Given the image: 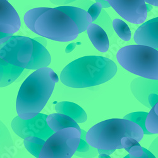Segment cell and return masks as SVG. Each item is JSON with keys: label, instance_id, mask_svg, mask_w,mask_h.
Segmentation results:
<instances>
[{"label": "cell", "instance_id": "5b68a950", "mask_svg": "<svg viewBox=\"0 0 158 158\" xmlns=\"http://www.w3.org/2000/svg\"><path fill=\"white\" fill-rule=\"evenodd\" d=\"M34 32L59 42L71 41L78 35V29L74 22L56 8H50L36 20Z\"/></svg>", "mask_w": 158, "mask_h": 158}, {"label": "cell", "instance_id": "ac0fdd59", "mask_svg": "<svg viewBox=\"0 0 158 158\" xmlns=\"http://www.w3.org/2000/svg\"><path fill=\"white\" fill-rule=\"evenodd\" d=\"M25 69L10 64L0 58V87H4L14 82Z\"/></svg>", "mask_w": 158, "mask_h": 158}, {"label": "cell", "instance_id": "9c48e42d", "mask_svg": "<svg viewBox=\"0 0 158 158\" xmlns=\"http://www.w3.org/2000/svg\"><path fill=\"white\" fill-rule=\"evenodd\" d=\"M125 20L134 24L146 21L148 12L144 0H103Z\"/></svg>", "mask_w": 158, "mask_h": 158}, {"label": "cell", "instance_id": "9a60e30c", "mask_svg": "<svg viewBox=\"0 0 158 158\" xmlns=\"http://www.w3.org/2000/svg\"><path fill=\"white\" fill-rule=\"evenodd\" d=\"M87 30L90 40L98 51L105 52L109 49L110 42L108 35L100 25L92 23Z\"/></svg>", "mask_w": 158, "mask_h": 158}, {"label": "cell", "instance_id": "4dcf8cb0", "mask_svg": "<svg viewBox=\"0 0 158 158\" xmlns=\"http://www.w3.org/2000/svg\"><path fill=\"white\" fill-rule=\"evenodd\" d=\"M145 3H147L150 5H153L157 6H158V0H144Z\"/></svg>", "mask_w": 158, "mask_h": 158}, {"label": "cell", "instance_id": "8992f818", "mask_svg": "<svg viewBox=\"0 0 158 158\" xmlns=\"http://www.w3.org/2000/svg\"><path fill=\"white\" fill-rule=\"evenodd\" d=\"M81 131L67 128L54 133L48 138L38 158H71L78 146Z\"/></svg>", "mask_w": 158, "mask_h": 158}, {"label": "cell", "instance_id": "e575fe53", "mask_svg": "<svg viewBox=\"0 0 158 158\" xmlns=\"http://www.w3.org/2000/svg\"><path fill=\"white\" fill-rule=\"evenodd\" d=\"M11 35H13V34H5V33H3V32H0V39H3V38H4V37H6L11 36Z\"/></svg>", "mask_w": 158, "mask_h": 158}, {"label": "cell", "instance_id": "1f68e13d", "mask_svg": "<svg viewBox=\"0 0 158 158\" xmlns=\"http://www.w3.org/2000/svg\"><path fill=\"white\" fill-rule=\"evenodd\" d=\"M96 1L98 2V3H100L101 5H102V8H108L110 7V5L106 2L105 1H103V0H96Z\"/></svg>", "mask_w": 158, "mask_h": 158}, {"label": "cell", "instance_id": "44dd1931", "mask_svg": "<svg viewBox=\"0 0 158 158\" xmlns=\"http://www.w3.org/2000/svg\"><path fill=\"white\" fill-rule=\"evenodd\" d=\"M145 127L148 131L151 134L158 133V104H156L152 108L151 111L148 114Z\"/></svg>", "mask_w": 158, "mask_h": 158}, {"label": "cell", "instance_id": "74e56055", "mask_svg": "<svg viewBox=\"0 0 158 158\" xmlns=\"http://www.w3.org/2000/svg\"><path fill=\"white\" fill-rule=\"evenodd\" d=\"M123 158H130V157H129V155L128 154L127 156H125V157H124Z\"/></svg>", "mask_w": 158, "mask_h": 158}, {"label": "cell", "instance_id": "ba28073f", "mask_svg": "<svg viewBox=\"0 0 158 158\" xmlns=\"http://www.w3.org/2000/svg\"><path fill=\"white\" fill-rule=\"evenodd\" d=\"M47 116L46 114L39 113L27 120L17 116L11 122V128L14 132L23 139L27 137H36L46 140L55 133L47 125Z\"/></svg>", "mask_w": 158, "mask_h": 158}, {"label": "cell", "instance_id": "d4e9b609", "mask_svg": "<svg viewBox=\"0 0 158 158\" xmlns=\"http://www.w3.org/2000/svg\"><path fill=\"white\" fill-rule=\"evenodd\" d=\"M102 5L100 3H94L93 5H91L89 9L87 10V13L90 15L92 18V20L95 22L98 18L99 17L102 11Z\"/></svg>", "mask_w": 158, "mask_h": 158}, {"label": "cell", "instance_id": "6da1fadb", "mask_svg": "<svg viewBox=\"0 0 158 158\" xmlns=\"http://www.w3.org/2000/svg\"><path fill=\"white\" fill-rule=\"evenodd\" d=\"M58 81L57 74L48 67L37 70L31 73L19 91L16 103L18 116L27 120L40 113Z\"/></svg>", "mask_w": 158, "mask_h": 158}, {"label": "cell", "instance_id": "f1b7e54d", "mask_svg": "<svg viewBox=\"0 0 158 158\" xmlns=\"http://www.w3.org/2000/svg\"><path fill=\"white\" fill-rule=\"evenodd\" d=\"M76 47V44L73 43H71L70 44H69L67 46V47L66 48V49H65V52H67V53H70V52H71Z\"/></svg>", "mask_w": 158, "mask_h": 158}, {"label": "cell", "instance_id": "d590c367", "mask_svg": "<svg viewBox=\"0 0 158 158\" xmlns=\"http://www.w3.org/2000/svg\"><path fill=\"white\" fill-rule=\"evenodd\" d=\"M99 158H111L110 156L104 154H100L99 156Z\"/></svg>", "mask_w": 158, "mask_h": 158}, {"label": "cell", "instance_id": "d6a6232c", "mask_svg": "<svg viewBox=\"0 0 158 158\" xmlns=\"http://www.w3.org/2000/svg\"><path fill=\"white\" fill-rule=\"evenodd\" d=\"M129 155V154H128ZM129 157L130 158H149L148 157V156L147 154V153L143 151V153L142 156H139V157H136V156H131V155H129Z\"/></svg>", "mask_w": 158, "mask_h": 158}, {"label": "cell", "instance_id": "e0dca14e", "mask_svg": "<svg viewBox=\"0 0 158 158\" xmlns=\"http://www.w3.org/2000/svg\"><path fill=\"white\" fill-rule=\"evenodd\" d=\"M46 123L49 128L56 132L67 128H75L81 131V128L73 119L69 116L61 113H53L46 118Z\"/></svg>", "mask_w": 158, "mask_h": 158}, {"label": "cell", "instance_id": "603a6c76", "mask_svg": "<svg viewBox=\"0 0 158 158\" xmlns=\"http://www.w3.org/2000/svg\"><path fill=\"white\" fill-rule=\"evenodd\" d=\"M113 27L118 35L125 41H128L131 39V31L128 25L120 19H114L113 21Z\"/></svg>", "mask_w": 158, "mask_h": 158}, {"label": "cell", "instance_id": "7a4b0ae2", "mask_svg": "<svg viewBox=\"0 0 158 158\" xmlns=\"http://www.w3.org/2000/svg\"><path fill=\"white\" fill-rule=\"evenodd\" d=\"M117 66L111 60L99 56L78 58L63 69L61 82L72 88H86L109 81L117 72Z\"/></svg>", "mask_w": 158, "mask_h": 158}, {"label": "cell", "instance_id": "277c9868", "mask_svg": "<svg viewBox=\"0 0 158 158\" xmlns=\"http://www.w3.org/2000/svg\"><path fill=\"white\" fill-rule=\"evenodd\" d=\"M116 58L127 71L142 78L157 80V50L145 46L129 45L118 51Z\"/></svg>", "mask_w": 158, "mask_h": 158}, {"label": "cell", "instance_id": "484cf974", "mask_svg": "<svg viewBox=\"0 0 158 158\" xmlns=\"http://www.w3.org/2000/svg\"><path fill=\"white\" fill-rule=\"evenodd\" d=\"M148 102L151 108H153L158 102V96L156 94H151L148 98Z\"/></svg>", "mask_w": 158, "mask_h": 158}, {"label": "cell", "instance_id": "4fadbf2b", "mask_svg": "<svg viewBox=\"0 0 158 158\" xmlns=\"http://www.w3.org/2000/svg\"><path fill=\"white\" fill-rule=\"evenodd\" d=\"M32 42L33 44L32 53L31 60L25 69L37 70L48 67L51 61L49 52L44 46L35 41V39H32Z\"/></svg>", "mask_w": 158, "mask_h": 158}, {"label": "cell", "instance_id": "cb8c5ba5", "mask_svg": "<svg viewBox=\"0 0 158 158\" xmlns=\"http://www.w3.org/2000/svg\"><path fill=\"white\" fill-rule=\"evenodd\" d=\"M148 114V113L146 112H134L125 115L123 119L132 122L138 125L142 129L143 134L151 135V134L147 131L145 127V121H146Z\"/></svg>", "mask_w": 158, "mask_h": 158}, {"label": "cell", "instance_id": "83f0119b", "mask_svg": "<svg viewBox=\"0 0 158 158\" xmlns=\"http://www.w3.org/2000/svg\"><path fill=\"white\" fill-rule=\"evenodd\" d=\"M152 154H157V139H156L150 146V151Z\"/></svg>", "mask_w": 158, "mask_h": 158}, {"label": "cell", "instance_id": "8fae6325", "mask_svg": "<svg viewBox=\"0 0 158 158\" xmlns=\"http://www.w3.org/2000/svg\"><path fill=\"white\" fill-rule=\"evenodd\" d=\"M134 41L137 45L158 48V17L143 23L134 33Z\"/></svg>", "mask_w": 158, "mask_h": 158}, {"label": "cell", "instance_id": "4316f807", "mask_svg": "<svg viewBox=\"0 0 158 158\" xmlns=\"http://www.w3.org/2000/svg\"><path fill=\"white\" fill-rule=\"evenodd\" d=\"M51 2L53 4L58 5H63L70 3L73 2H76L77 0H50Z\"/></svg>", "mask_w": 158, "mask_h": 158}, {"label": "cell", "instance_id": "f546056e", "mask_svg": "<svg viewBox=\"0 0 158 158\" xmlns=\"http://www.w3.org/2000/svg\"><path fill=\"white\" fill-rule=\"evenodd\" d=\"M115 151V150H104V149H98V154H107L110 156L111 154H112Z\"/></svg>", "mask_w": 158, "mask_h": 158}, {"label": "cell", "instance_id": "7402d4cb", "mask_svg": "<svg viewBox=\"0 0 158 158\" xmlns=\"http://www.w3.org/2000/svg\"><path fill=\"white\" fill-rule=\"evenodd\" d=\"M50 8L41 7V8H35L29 10L23 17V20L27 25V27L31 30L32 32L34 31V23L36 20L42 15L43 13L49 10Z\"/></svg>", "mask_w": 158, "mask_h": 158}, {"label": "cell", "instance_id": "3957f363", "mask_svg": "<svg viewBox=\"0 0 158 158\" xmlns=\"http://www.w3.org/2000/svg\"><path fill=\"white\" fill-rule=\"evenodd\" d=\"M129 137L137 142L143 137L142 129L135 123L125 119L107 120L101 122L86 133V141L98 149L116 150L123 149L121 139Z\"/></svg>", "mask_w": 158, "mask_h": 158}, {"label": "cell", "instance_id": "30bf717a", "mask_svg": "<svg viewBox=\"0 0 158 158\" xmlns=\"http://www.w3.org/2000/svg\"><path fill=\"white\" fill-rule=\"evenodd\" d=\"M20 27L21 21L15 9L7 0H0V32L13 34Z\"/></svg>", "mask_w": 158, "mask_h": 158}, {"label": "cell", "instance_id": "836d02e7", "mask_svg": "<svg viewBox=\"0 0 158 158\" xmlns=\"http://www.w3.org/2000/svg\"><path fill=\"white\" fill-rule=\"evenodd\" d=\"M142 149H143V151H145V152H146L147 153V154H148L149 158H156V157H155V156H154L153 154H152L149 150L146 149V148H142Z\"/></svg>", "mask_w": 158, "mask_h": 158}, {"label": "cell", "instance_id": "7c38bea8", "mask_svg": "<svg viewBox=\"0 0 158 158\" xmlns=\"http://www.w3.org/2000/svg\"><path fill=\"white\" fill-rule=\"evenodd\" d=\"M130 88L134 96L140 103L149 108H151L148 102V98L151 94H157V80L142 77L136 78L131 82Z\"/></svg>", "mask_w": 158, "mask_h": 158}, {"label": "cell", "instance_id": "52a82bcc", "mask_svg": "<svg viewBox=\"0 0 158 158\" xmlns=\"http://www.w3.org/2000/svg\"><path fill=\"white\" fill-rule=\"evenodd\" d=\"M33 50L32 39L11 35L0 39V58L15 67L25 69Z\"/></svg>", "mask_w": 158, "mask_h": 158}, {"label": "cell", "instance_id": "2e32d148", "mask_svg": "<svg viewBox=\"0 0 158 158\" xmlns=\"http://www.w3.org/2000/svg\"><path fill=\"white\" fill-rule=\"evenodd\" d=\"M55 110L57 113L67 115L77 123L86 122L87 116L85 111L78 104L68 101H63L56 104Z\"/></svg>", "mask_w": 158, "mask_h": 158}, {"label": "cell", "instance_id": "5bb4252c", "mask_svg": "<svg viewBox=\"0 0 158 158\" xmlns=\"http://www.w3.org/2000/svg\"><path fill=\"white\" fill-rule=\"evenodd\" d=\"M56 8L64 13L74 22L78 27V34L86 31L90 24L93 23L90 15L83 8L72 6H61Z\"/></svg>", "mask_w": 158, "mask_h": 158}, {"label": "cell", "instance_id": "8d00e7d4", "mask_svg": "<svg viewBox=\"0 0 158 158\" xmlns=\"http://www.w3.org/2000/svg\"><path fill=\"white\" fill-rule=\"evenodd\" d=\"M146 10H147V12L149 11L150 10H151L152 9V7L151 5H148V4H146Z\"/></svg>", "mask_w": 158, "mask_h": 158}, {"label": "cell", "instance_id": "d6986e66", "mask_svg": "<svg viewBox=\"0 0 158 158\" xmlns=\"http://www.w3.org/2000/svg\"><path fill=\"white\" fill-rule=\"evenodd\" d=\"M86 131L81 129V140L77 151L74 153L75 156L83 158H92L96 157L98 154V149L90 146L87 142L85 136Z\"/></svg>", "mask_w": 158, "mask_h": 158}, {"label": "cell", "instance_id": "ffe728a7", "mask_svg": "<svg viewBox=\"0 0 158 158\" xmlns=\"http://www.w3.org/2000/svg\"><path fill=\"white\" fill-rule=\"evenodd\" d=\"M23 140L25 148L31 154L38 158L46 140L36 137H27Z\"/></svg>", "mask_w": 158, "mask_h": 158}]
</instances>
